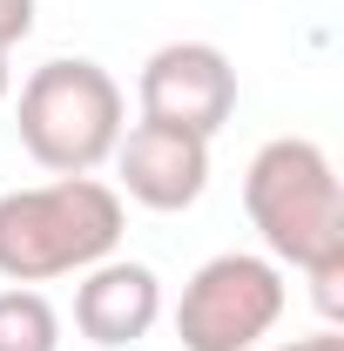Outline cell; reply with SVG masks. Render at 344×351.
Masks as SVG:
<instances>
[{
  "label": "cell",
  "instance_id": "obj_11",
  "mask_svg": "<svg viewBox=\"0 0 344 351\" xmlns=\"http://www.w3.org/2000/svg\"><path fill=\"white\" fill-rule=\"evenodd\" d=\"M277 351H344L338 331H310V338H291V345H277Z\"/></svg>",
  "mask_w": 344,
  "mask_h": 351
},
{
  "label": "cell",
  "instance_id": "obj_8",
  "mask_svg": "<svg viewBox=\"0 0 344 351\" xmlns=\"http://www.w3.org/2000/svg\"><path fill=\"white\" fill-rule=\"evenodd\" d=\"M0 351H61V311L34 284L0 291Z\"/></svg>",
  "mask_w": 344,
  "mask_h": 351
},
{
  "label": "cell",
  "instance_id": "obj_9",
  "mask_svg": "<svg viewBox=\"0 0 344 351\" xmlns=\"http://www.w3.org/2000/svg\"><path fill=\"white\" fill-rule=\"evenodd\" d=\"M304 277H310V304L324 311V317H344V250L304 263Z\"/></svg>",
  "mask_w": 344,
  "mask_h": 351
},
{
  "label": "cell",
  "instance_id": "obj_1",
  "mask_svg": "<svg viewBox=\"0 0 344 351\" xmlns=\"http://www.w3.org/2000/svg\"><path fill=\"white\" fill-rule=\"evenodd\" d=\"M115 243H122V196L101 176H54V182L0 196V277L7 284L82 277L88 263L115 257Z\"/></svg>",
  "mask_w": 344,
  "mask_h": 351
},
{
  "label": "cell",
  "instance_id": "obj_7",
  "mask_svg": "<svg viewBox=\"0 0 344 351\" xmlns=\"http://www.w3.org/2000/svg\"><path fill=\"white\" fill-rule=\"evenodd\" d=\"M162 317V277L135 257H101L82 270L75 284V331L101 351H122L135 338H149Z\"/></svg>",
  "mask_w": 344,
  "mask_h": 351
},
{
  "label": "cell",
  "instance_id": "obj_3",
  "mask_svg": "<svg viewBox=\"0 0 344 351\" xmlns=\"http://www.w3.org/2000/svg\"><path fill=\"white\" fill-rule=\"evenodd\" d=\"M243 210L257 223L270 263H304L344 250V196H338V169L310 135H277L263 142L243 169Z\"/></svg>",
  "mask_w": 344,
  "mask_h": 351
},
{
  "label": "cell",
  "instance_id": "obj_2",
  "mask_svg": "<svg viewBox=\"0 0 344 351\" xmlns=\"http://www.w3.org/2000/svg\"><path fill=\"white\" fill-rule=\"evenodd\" d=\"M14 122H21V149L47 176H95L129 129V101H122V82L101 61L61 54V61H41L21 82Z\"/></svg>",
  "mask_w": 344,
  "mask_h": 351
},
{
  "label": "cell",
  "instance_id": "obj_5",
  "mask_svg": "<svg viewBox=\"0 0 344 351\" xmlns=\"http://www.w3.org/2000/svg\"><path fill=\"white\" fill-rule=\"evenodd\" d=\"M135 101H142V122L216 142V129L236 115V68L216 41H169L142 61Z\"/></svg>",
  "mask_w": 344,
  "mask_h": 351
},
{
  "label": "cell",
  "instance_id": "obj_12",
  "mask_svg": "<svg viewBox=\"0 0 344 351\" xmlns=\"http://www.w3.org/2000/svg\"><path fill=\"white\" fill-rule=\"evenodd\" d=\"M7 88H14V75H7V54H0V101H7Z\"/></svg>",
  "mask_w": 344,
  "mask_h": 351
},
{
  "label": "cell",
  "instance_id": "obj_6",
  "mask_svg": "<svg viewBox=\"0 0 344 351\" xmlns=\"http://www.w3.org/2000/svg\"><path fill=\"white\" fill-rule=\"evenodd\" d=\"M108 162H115V176H122L115 196H129V203H142V210H162V217L189 210V203L210 189V142L189 135V129L135 122V129H122V142H115Z\"/></svg>",
  "mask_w": 344,
  "mask_h": 351
},
{
  "label": "cell",
  "instance_id": "obj_4",
  "mask_svg": "<svg viewBox=\"0 0 344 351\" xmlns=\"http://www.w3.org/2000/svg\"><path fill=\"white\" fill-rule=\"evenodd\" d=\"M284 304H291L284 263L257 257V250H223L182 284L175 338L182 351H257L277 331Z\"/></svg>",
  "mask_w": 344,
  "mask_h": 351
},
{
  "label": "cell",
  "instance_id": "obj_10",
  "mask_svg": "<svg viewBox=\"0 0 344 351\" xmlns=\"http://www.w3.org/2000/svg\"><path fill=\"white\" fill-rule=\"evenodd\" d=\"M34 34V0H0V54Z\"/></svg>",
  "mask_w": 344,
  "mask_h": 351
}]
</instances>
